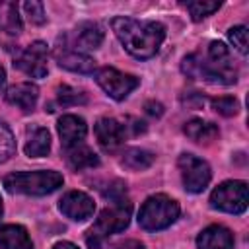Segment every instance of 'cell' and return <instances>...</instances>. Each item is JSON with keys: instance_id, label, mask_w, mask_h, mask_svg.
Wrapping results in <instances>:
<instances>
[{"instance_id": "cell-19", "label": "cell", "mask_w": 249, "mask_h": 249, "mask_svg": "<svg viewBox=\"0 0 249 249\" xmlns=\"http://www.w3.org/2000/svg\"><path fill=\"white\" fill-rule=\"evenodd\" d=\"M66 161L72 169H88L99 165V158L88 146H72L66 148Z\"/></svg>"}, {"instance_id": "cell-10", "label": "cell", "mask_w": 249, "mask_h": 249, "mask_svg": "<svg viewBox=\"0 0 249 249\" xmlns=\"http://www.w3.org/2000/svg\"><path fill=\"white\" fill-rule=\"evenodd\" d=\"M95 136H97V142H99V146L103 150L113 152V150H117L126 140L128 128H126V123H121L117 119L103 117L95 124Z\"/></svg>"}, {"instance_id": "cell-28", "label": "cell", "mask_w": 249, "mask_h": 249, "mask_svg": "<svg viewBox=\"0 0 249 249\" xmlns=\"http://www.w3.org/2000/svg\"><path fill=\"white\" fill-rule=\"evenodd\" d=\"M14 152V136L6 124L0 123V161H4Z\"/></svg>"}, {"instance_id": "cell-16", "label": "cell", "mask_w": 249, "mask_h": 249, "mask_svg": "<svg viewBox=\"0 0 249 249\" xmlns=\"http://www.w3.org/2000/svg\"><path fill=\"white\" fill-rule=\"evenodd\" d=\"M0 247L2 249H33L27 230L16 224L0 228Z\"/></svg>"}, {"instance_id": "cell-32", "label": "cell", "mask_w": 249, "mask_h": 249, "mask_svg": "<svg viewBox=\"0 0 249 249\" xmlns=\"http://www.w3.org/2000/svg\"><path fill=\"white\" fill-rule=\"evenodd\" d=\"M53 249H78L74 243H70V241H58Z\"/></svg>"}, {"instance_id": "cell-29", "label": "cell", "mask_w": 249, "mask_h": 249, "mask_svg": "<svg viewBox=\"0 0 249 249\" xmlns=\"http://www.w3.org/2000/svg\"><path fill=\"white\" fill-rule=\"evenodd\" d=\"M181 101H183V105L189 107V109H200V107L204 105V95H200V93H196V91H191V93L183 95Z\"/></svg>"}, {"instance_id": "cell-7", "label": "cell", "mask_w": 249, "mask_h": 249, "mask_svg": "<svg viewBox=\"0 0 249 249\" xmlns=\"http://www.w3.org/2000/svg\"><path fill=\"white\" fill-rule=\"evenodd\" d=\"M179 169H181V177H183V185L189 193H200L206 189V185L210 183V167L204 160L193 156V154H183L179 156Z\"/></svg>"}, {"instance_id": "cell-30", "label": "cell", "mask_w": 249, "mask_h": 249, "mask_svg": "<svg viewBox=\"0 0 249 249\" xmlns=\"http://www.w3.org/2000/svg\"><path fill=\"white\" fill-rule=\"evenodd\" d=\"M144 109H146V113L152 115V117H161V113H163V107H161V103H158V101H148V103L144 105Z\"/></svg>"}, {"instance_id": "cell-27", "label": "cell", "mask_w": 249, "mask_h": 249, "mask_svg": "<svg viewBox=\"0 0 249 249\" xmlns=\"http://www.w3.org/2000/svg\"><path fill=\"white\" fill-rule=\"evenodd\" d=\"M23 10H25L27 19H29L31 23L41 25V23L45 21V10H43V4H41V2H37V0H27V2H23Z\"/></svg>"}, {"instance_id": "cell-22", "label": "cell", "mask_w": 249, "mask_h": 249, "mask_svg": "<svg viewBox=\"0 0 249 249\" xmlns=\"http://www.w3.org/2000/svg\"><path fill=\"white\" fill-rule=\"evenodd\" d=\"M121 163L128 169H134V171L148 169L154 163V154L148 152V150H142V148H130L123 154Z\"/></svg>"}, {"instance_id": "cell-2", "label": "cell", "mask_w": 249, "mask_h": 249, "mask_svg": "<svg viewBox=\"0 0 249 249\" xmlns=\"http://www.w3.org/2000/svg\"><path fill=\"white\" fill-rule=\"evenodd\" d=\"M181 70L187 78L193 80H206L212 84H233L237 80V72L233 68L230 51L224 43L212 41L208 45L206 58L198 54H191L181 62Z\"/></svg>"}, {"instance_id": "cell-34", "label": "cell", "mask_w": 249, "mask_h": 249, "mask_svg": "<svg viewBox=\"0 0 249 249\" xmlns=\"http://www.w3.org/2000/svg\"><path fill=\"white\" fill-rule=\"evenodd\" d=\"M0 216H2V198H0Z\"/></svg>"}, {"instance_id": "cell-15", "label": "cell", "mask_w": 249, "mask_h": 249, "mask_svg": "<svg viewBox=\"0 0 249 249\" xmlns=\"http://www.w3.org/2000/svg\"><path fill=\"white\" fill-rule=\"evenodd\" d=\"M37 97H39V89L35 84L23 82V84H16L6 91V99L8 103L19 107L23 113H29L35 109L37 105Z\"/></svg>"}, {"instance_id": "cell-11", "label": "cell", "mask_w": 249, "mask_h": 249, "mask_svg": "<svg viewBox=\"0 0 249 249\" xmlns=\"http://www.w3.org/2000/svg\"><path fill=\"white\" fill-rule=\"evenodd\" d=\"M54 56H56L58 64L66 70L80 72V74H89V72L95 70L93 58H89L86 53H82L78 49H72V45H68V43L58 45L54 49Z\"/></svg>"}, {"instance_id": "cell-4", "label": "cell", "mask_w": 249, "mask_h": 249, "mask_svg": "<svg viewBox=\"0 0 249 249\" xmlns=\"http://www.w3.org/2000/svg\"><path fill=\"white\" fill-rule=\"evenodd\" d=\"M177 216L179 204L173 198L165 195H154L142 204L138 212V224L148 231H156L171 226L177 220Z\"/></svg>"}, {"instance_id": "cell-33", "label": "cell", "mask_w": 249, "mask_h": 249, "mask_svg": "<svg viewBox=\"0 0 249 249\" xmlns=\"http://www.w3.org/2000/svg\"><path fill=\"white\" fill-rule=\"evenodd\" d=\"M4 88H6V72H4V68L0 64V93L4 91Z\"/></svg>"}, {"instance_id": "cell-23", "label": "cell", "mask_w": 249, "mask_h": 249, "mask_svg": "<svg viewBox=\"0 0 249 249\" xmlns=\"http://www.w3.org/2000/svg\"><path fill=\"white\" fill-rule=\"evenodd\" d=\"M56 101L62 105V107H70V105H84L88 101V95L76 88H70V86H60L56 89Z\"/></svg>"}, {"instance_id": "cell-6", "label": "cell", "mask_w": 249, "mask_h": 249, "mask_svg": "<svg viewBox=\"0 0 249 249\" xmlns=\"http://www.w3.org/2000/svg\"><path fill=\"white\" fill-rule=\"evenodd\" d=\"M210 204L218 210L230 214H241L247 208V183L245 181H226L214 189Z\"/></svg>"}, {"instance_id": "cell-17", "label": "cell", "mask_w": 249, "mask_h": 249, "mask_svg": "<svg viewBox=\"0 0 249 249\" xmlns=\"http://www.w3.org/2000/svg\"><path fill=\"white\" fill-rule=\"evenodd\" d=\"M51 150V134L47 128L43 126H35L33 130H29V138L25 144V154L29 158H43L47 156Z\"/></svg>"}, {"instance_id": "cell-24", "label": "cell", "mask_w": 249, "mask_h": 249, "mask_svg": "<svg viewBox=\"0 0 249 249\" xmlns=\"http://www.w3.org/2000/svg\"><path fill=\"white\" fill-rule=\"evenodd\" d=\"M218 8H220V2H216V0H193V2H187V10L191 12L195 21H200L202 18L214 14Z\"/></svg>"}, {"instance_id": "cell-8", "label": "cell", "mask_w": 249, "mask_h": 249, "mask_svg": "<svg viewBox=\"0 0 249 249\" xmlns=\"http://www.w3.org/2000/svg\"><path fill=\"white\" fill-rule=\"evenodd\" d=\"M97 84L113 97V99H124L136 86H138V78L119 72L117 68H101L97 72Z\"/></svg>"}, {"instance_id": "cell-9", "label": "cell", "mask_w": 249, "mask_h": 249, "mask_svg": "<svg viewBox=\"0 0 249 249\" xmlns=\"http://www.w3.org/2000/svg\"><path fill=\"white\" fill-rule=\"evenodd\" d=\"M47 45L43 41H35L18 56L16 66L31 78H43L47 76Z\"/></svg>"}, {"instance_id": "cell-1", "label": "cell", "mask_w": 249, "mask_h": 249, "mask_svg": "<svg viewBox=\"0 0 249 249\" xmlns=\"http://www.w3.org/2000/svg\"><path fill=\"white\" fill-rule=\"evenodd\" d=\"M123 47L136 58H150L165 39V27L158 21H138L132 18H115L111 21Z\"/></svg>"}, {"instance_id": "cell-26", "label": "cell", "mask_w": 249, "mask_h": 249, "mask_svg": "<svg viewBox=\"0 0 249 249\" xmlns=\"http://www.w3.org/2000/svg\"><path fill=\"white\" fill-rule=\"evenodd\" d=\"M228 37L230 41L233 43V47L241 53V54H247V27L243 25H235L228 31Z\"/></svg>"}, {"instance_id": "cell-5", "label": "cell", "mask_w": 249, "mask_h": 249, "mask_svg": "<svg viewBox=\"0 0 249 249\" xmlns=\"http://www.w3.org/2000/svg\"><path fill=\"white\" fill-rule=\"evenodd\" d=\"M130 212H132V204L126 198L111 200V206H107L99 214L97 222L89 230V237H88L89 247H93L101 237H105L109 233L123 231L130 222Z\"/></svg>"}, {"instance_id": "cell-21", "label": "cell", "mask_w": 249, "mask_h": 249, "mask_svg": "<svg viewBox=\"0 0 249 249\" xmlns=\"http://www.w3.org/2000/svg\"><path fill=\"white\" fill-rule=\"evenodd\" d=\"M0 29L10 35H18L21 31V18L16 2H0Z\"/></svg>"}, {"instance_id": "cell-20", "label": "cell", "mask_w": 249, "mask_h": 249, "mask_svg": "<svg viewBox=\"0 0 249 249\" xmlns=\"http://www.w3.org/2000/svg\"><path fill=\"white\" fill-rule=\"evenodd\" d=\"M103 41V31L93 21H84L76 29V45L82 49H97Z\"/></svg>"}, {"instance_id": "cell-31", "label": "cell", "mask_w": 249, "mask_h": 249, "mask_svg": "<svg viewBox=\"0 0 249 249\" xmlns=\"http://www.w3.org/2000/svg\"><path fill=\"white\" fill-rule=\"evenodd\" d=\"M117 249H144V245L140 241H136V239H126V241L119 243Z\"/></svg>"}, {"instance_id": "cell-12", "label": "cell", "mask_w": 249, "mask_h": 249, "mask_svg": "<svg viewBox=\"0 0 249 249\" xmlns=\"http://www.w3.org/2000/svg\"><path fill=\"white\" fill-rule=\"evenodd\" d=\"M95 202L82 191H70L60 198V212L70 220H86L93 214Z\"/></svg>"}, {"instance_id": "cell-3", "label": "cell", "mask_w": 249, "mask_h": 249, "mask_svg": "<svg viewBox=\"0 0 249 249\" xmlns=\"http://www.w3.org/2000/svg\"><path fill=\"white\" fill-rule=\"evenodd\" d=\"M62 185V175L58 171H16L4 177V187L10 193L21 195H49Z\"/></svg>"}, {"instance_id": "cell-18", "label": "cell", "mask_w": 249, "mask_h": 249, "mask_svg": "<svg viewBox=\"0 0 249 249\" xmlns=\"http://www.w3.org/2000/svg\"><path fill=\"white\" fill-rule=\"evenodd\" d=\"M183 132L195 142H210L218 136V126L202 119H191L189 123H185Z\"/></svg>"}, {"instance_id": "cell-13", "label": "cell", "mask_w": 249, "mask_h": 249, "mask_svg": "<svg viewBox=\"0 0 249 249\" xmlns=\"http://www.w3.org/2000/svg\"><path fill=\"white\" fill-rule=\"evenodd\" d=\"M86 132H88V126L82 117L64 115L58 119V134H60V142L64 148L78 146L86 138Z\"/></svg>"}, {"instance_id": "cell-14", "label": "cell", "mask_w": 249, "mask_h": 249, "mask_svg": "<svg viewBox=\"0 0 249 249\" xmlns=\"http://www.w3.org/2000/svg\"><path fill=\"white\" fill-rule=\"evenodd\" d=\"M198 249H233V235L224 226H208L196 237Z\"/></svg>"}, {"instance_id": "cell-25", "label": "cell", "mask_w": 249, "mask_h": 249, "mask_svg": "<svg viewBox=\"0 0 249 249\" xmlns=\"http://www.w3.org/2000/svg\"><path fill=\"white\" fill-rule=\"evenodd\" d=\"M212 107H214V111L216 113H220V115H224V117H231V115H235L237 111H239V103H237V99H233V97H214L212 99Z\"/></svg>"}]
</instances>
